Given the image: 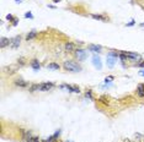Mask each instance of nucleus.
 <instances>
[{"label":"nucleus","mask_w":144,"mask_h":142,"mask_svg":"<svg viewBox=\"0 0 144 142\" xmlns=\"http://www.w3.org/2000/svg\"><path fill=\"white\" fill-rule=\"evenodd\" d=\"M63 68L67 71H70V72H79V71H81V66L76 61H74V60L64 61L63 63Z\"/></svg>","instance_id":"1"},{"label":"nucleus","mask_w":144,"mask_h":142,"mask_svg":"<svg viewBox=\"0 0 144 142\" xmlns=\"http://www.w3.org/2000/svg\"><path fill=\"white\" fill-rule=\"evenodd\" d=\"M20 132H21L22 140H24L25 142H32V139H33V136H32L31 131H29V130H25V129H21V130H20Z\"/></svg>","instance_id":"2"},{"label":"nucleus","mask_w":144,"mask_h":142,"mask_svg":"<svg viewBox=\"0 0 144 142\" xmlns=\"http://www.w3.org/2000/svg\"><path fill=\"white\" fill-rule=\"evenodd\" d=\"M75 56H76V59H78L79 61H84V60L86 59L87 54H86V52H85L84 49L78 48V49H75Z\"/></svg>","instance_id":"3"},{"label":"nucleus","mask_w":144,"mask_h":142,"mask_svg":"<svg viewBox=\"0 0 144 142\" xmlns=\"http://www.w3.org/2000/svg\"><path fill=\"white\" fill-rule=\"evenodd\" d=\"M53 87H54V83H52V82H44V83H41V92L51 91Z\"/></svg>","instance_id":"4"},{"label":"nucleus","mask_w":144,"mask_h":142,"mask_svg":"<svg viewBox=\"0 0 144 142\" xmlns=\"http://www.w3.org/2000/svg\"><path fill=\"white\" fill-rule=\"evenodd\" d=\"M92 64H94V66H95L97 70H101V69H102L101 59H100L97 55H94V56H92Z\"/></svg>","instance_id":"5"},{"label":"nucleus","mask_w":144,"mask_h":142,"mask_svg":"<svg viewBox=\"0 0 144 142\" xmlns=\"http://www.w3.org/2000/svg\"><path fill=\"white\" fill-rule=\"evenodd\" d=\"M60 88H65V89H68L69 92H74V93H80V89H79V87H76V86H70V85H62V86H60Z\"/></svg>","instance_id":"6"},{"label":"nucleus","mask_w":144,"mask_h":142,"mask_svg":"<svg viewBox=\"0 0 144 142\" xmlns=\"http://www.w3.org/2000/svg\"><path fill=\"white\" fill-rule=\"evenodd\" d=\"M127 56V59H131V60H138L141 58V55L138 53H132V52H123Z\"/></svg>","instance_id":"7"},{"label":"nucleus","mask_w":144,"mask_h":142,"mask_svg":"<svg viewBox=\"0 0 144 142\" xmlns=\"http://www.w3.org/2000/svg\"><path fill=\"white\" fill-rule=\"evenodd\" d=\"M20 42H21V37L20 36H16L11 39V43H10V47L11 48H17L20 45Z\"/></svg>","instance_id":"8"},{"label":"nucleus","mask_w":144,"mask_h":142,"mask_svg":"<svg viewBox=\"0 0 144 142\" xmlns=\"http://www.w3.org/2000/svg\"><path fill=\"white\" fill-rule=\"evenodd\" d=\"M59 135H60V130H57V131H56L52 136H49L48 139H46L43 142H56V141H57V139L59 137Z\"/></svg>","instance_id":"9"},{"label":"nucleus","mask_w":144,"mask_h":142,"mask_svg":"<svg viewBox=\"0 0 144 142\" xmlns=\"http://www.w3.org/2000/svg\"><path fill=\"white\" fill-rule=\"evenodd\" d=\"M90 17H92V18H95V20H99V21H102V22H105V21H108V17L106 15H96V14H90Z\"/></svg>","instance_id":"10"},{"label":"nucleus","mask_w":144,"mask_h":142,"mask_svg":"<svg viewBox=\"0 0 144 142\" xmlns=\"http://www.w3.org/2000/svg\"><path fill=\"white\" fill-rule=\"evenodd\" d=\"M87 48L92 53H101V50H102V47L101 45H97V44H90Z\"/></svg>","instance_id":"11"},{"label":"nucleus","mask_w":144,"mask_h":142,"mask_svg":"<svg viewBox=\"0 0 144 142\" xmlns=\"http://www.w3.org/2000/svg\"><path fill=\"white\" fill-rule=\"evenodd\" d=\"M64 48H65V52H67V53H73V52H75V44H74L73 42H67L65 45H64Z\"/></svg>","instance_id":"12"},{"label":"nucleus","mask_w":144,"mask_h":142,"mask_svg":"<svg viewBox=\"0 0 144 142\" xmlns=\"http://www.w3.org/2000/svg\"><path fill=\"white\" fill-rule=\"evenodd\" d=\"M15 86H17V87H21V88H26L27 86H29V83L26 82V81H24V80H21V78H19V80H15Z\"/></svg>","instance_id":"13"},{"label":"nucleus","mask_w":144,"mask_h":142,"mask_svg":"<svg viewBox=\"0 0 144 142\" xmlns=\"http://www.w3.org/2000/svg\"><path fill=\"white\" fill-rule=\"evenodd\" d=\"M116 58H112V56H110V55H107V61H106V64H107V66L110 68V69H112L113 66H115V63H116Z\"/></svg>","instance_id":"14"},{"label":"nucleus","mask_w":144,"mask_h":142,"mask_svg":"<svg viewBox=\"0 0 144 142\" xmlns=\"http://www.w3.org/2000/svg\"><path fill=\"white\" fill-rule=\"evenodd\" d=\"M137 94L142 98L144 97V83H139L137 86Z\"/></svg>","instance_id":"15"},{"label":"nucleus","mask_w":144,"mask_h":142,"mask_svg":"<svg viewBox=\"0 0 144 142\" xmlns=\"http://www.w3.org/2000/svg\"><path fill=\"white\" fill-rule=\"evenodd\" d=\"M10 43H11V39H7V38L2 37L1 38V42H0V47L1 48H5L6 45H10Z\"/></svg>","instance_id":"16"},{"label":"nucleus","mask_w":144,"mask_h":142,"mask_svg":"<svg viewBox=\"0 0 144 142\" xmlns=\"http://www.w3.org/2000/svg\"><path fill=\"white\" fill-rule=\"evenodd\" d=\"M31 66H32V69L35 71H38L41 69V64L38 63V60H36V59H33V60L31 61Z\"/></svg>","instance_id":"17"},{"label":"nucleus","mask_w":144,"mask_h":142,"mask_svg":"<svg viewBox=\"0 0 144 142\" xmlns=\"http://www.w3.org/2000/svg\"><path fill=\"white\" fill-rule=\"evenodd\" d=\"M59 64H57V63H51V64H48L47 65V69H49V70H59Z\"/></svg>","instance_id":"18"},{"label":"nucleus","mask_w":144,"mask_h":142,"mask_svg":"<svg viewBox=\"0 0 144 142\" xmlns=\"http://www.w3.org/2000/svg\"><path fill=\"white\" fill-rule=\"evenodd\" d=\"M37 35H38V32H36V31H31L29 35L26 36V39H27V42H29V40H32L33 38H36Z\"/></svg>","instance_id":"19"},{"label":"nucleus","mask_w":144,"mask_h":142,"mask_svg":"<svg viewBox=\"0 0 144 142\" xmlns=\"http://www.w3.org/2000/svg\"><path fill=\"white\" fill-rule=\"evenodd\" d=\"M30 91L31 92H36V91H41V83H35L32 86H30Z\"/></svg>","instance_id":"20"},{"label":"nucleus","mask_w":144,"mask_h":142,"mask_svg":"<svg viewBox=\"0 0 144 142\" xmlns=\"http://www.w3.org/2000/svg\"><path fill=\"white\" fill-rule=\"evenodd\" d=\"M85 97H86V98H89L90 101H94V97H92V91H90V89H89V91H86V92H85Z\"/></svg>","instance_id":"21"},{"label":"nucleus","mask_w":144,"mask_h":142,"mask_svg":"<svg viewBox=\"0 0 144 142\" xmlns=\"http://www.w3.org/2000/svg\"><path fill=\"white\" fill-rule=\"evenodd\" d=\"M17 65H19V68H20V66H24V65H25V58H22V56L19 58V59H17Z\"/></svg>","instance_id":"22"},{"label":"nucleus","mask_w":144,"mask_h":142,"mask_svg":"<svg viewBox=\"0 0 144 142\" xmlns=\"http://www.w3.org/2000/svg\"><path fill=\"white\" fill-rule=\"evenodd\" d=\"M113 78H115L113 76H108V77H106V78H105V85H107V83L110 85V83L113 81Z\"/></svg>","instance_id":"23"},{"label":"nucleus","mask_w":144,"mask_h":142,"mask_svg":"<svg viewBox=\"0 0 144 142\" xmlns=\"http://www.w3.org/2000/svg\"><path fill=\"white\" fill-rule=\"evenodd\" d=\"M107 55L112 56V58H116V59H117V58H119V54H118V53H116V52H110Z\"/></svg>","instance_id":"24"},{"label":"nucleus","mask_w":144,"mask_h":142,"mask_svg":"<svg viewBox=\"0 0 144 142\" xmlns=\"http://www.w3.org/2000/svg\"><path fill=\"white\" fill-rule=\"evenodd\" d=\"M25 17H26V18H33V15L29 11V12H26V14H25Z\"/></svg>","instance_id":"25"},{"label":"nucleus","mask_w":144,"mask_h":142,"mask_svg":"<svg viewBox=\"0 0 144 142\" xmlns=\"http://www.w3.org/2000/svg\"><path fill=\"white\" fill-rule=\"evenodd\" d=\"M6 18H7V20H9V21H14V20H15V18H14V16H12V15H7V16H6Z\"/></svg>","instance_id":"26"},{"label":"nucleus","mask_w":144,"mask_h":142,"mask_svg":"<svg viewBox=\"0 0 144 142\" xmlns=\"http://www.w3.org/2000/svg\"><path fill=\"white\" fill-rule=\"evenodd\" d=\"M136 66H137V68H144V61H142V63H138V64H136Z\"/></svg>","instance_id":"27"},{"label":"nucleus","mask_w":144,"mask_h":142,"mask_svg":"<svg viewBox=\"0 0 144 142\" xmlns=\"http://www.w3.org/2000/svg\"><path fill=\"white\" fill-rule=\"evenodd\" d=\"M105 99H106V98H105V97H101V98H100V102H102V103H104V104H108V102H106V101H105Z\"/></svg>","instance_id":"28"},{"label":"nucleus","mask_w":144,"mask_h":142,"mask_svg":"<svg viewBox=\"0 0 144 142\" xmlns=\"http://www.w3.org/2000/svg\"><path fill=\"white\" fill-rule=\"evenodd\" d=\"M134 23H136V21H134V20H132V21H131L129 23H127V26H128V27H131V26H133Z\"/></svg>","instance_id":"29"},{"label":"nucleus","mask_w":144,"mask_h":142,"mask_svg":"<svg viewBox=\"0 0 144 142\" xmlns=\"http://www.w3.org/2000/svg\"><path fill=\"white\" fill-rule=\"evenodd\" d=\"M32 142H39V139H38V137H35V136H33V139H32Z\"/></svg>","instance_id":"30"},{"label":"nucleus","mask_w":144,"mask_h":142,"mask_svg":"<svg viewBox=\"0 0 144 142\" xmlns=\"http://www.w3.org/2000/svg\"><path fill=\"white\" fill-rule=\"evenodd\" d=\"M17 21H19V20H17V18H15V20L12 21V25H14V26H16V25H17Z\"/></svg>","instance_id":"31"},{"label":"nucleus","mask_w":144,"mask_h":142,"mask_svg":"<svg viewBox=\"0 0 144 142\" xmlns=\"http://www.w3.org/2000/svg\"><path fill=\"white\" fill-rule=\"evenodd\" d=\"M139 75H141V76H144V70L139 71Z\"/></svg>","instance_id":"32"},{"label":"nucleus","mask_w":144,"mask_h":142,"mask_svg":"<svg viewBox=\"0 0 144 142\" xmlns=\"http://www.w3.org/2000/svg\"><path fill=\"white\" fill-rule=\"evenodd\" d=\"M59 1H62V0H53V2H56V4H58Z\"/></svg>","instance_id":"33"},{"label":"nucleus","mask_w":144,"mask_h":142,"mask_svg":"<svg viewBox=\"0 0 144 142\" xmlns=\"http://www.w3.org/2000/svg\"><path fill=\"white\" fill-rule=\"evenodd\" d=\"M15 1H16V2H21L22 0H15Z\"/></svg>","instance_id":"34"},{"label":"nucleus","mask_w":144,"mask_h":142,"mask_svg":"<svg viewBox=\"0 0 144 142\" xmlns=\"http://www.w3.org/2000/svg\"><path fill=\"white\" fill-rule=\"evenodd\" d=\"M124 142H131L129 140H124Z\"/></svg>","instance_id":"35"},{"label":"nucleus","mask_w":144,"mask_h":142,"mask_svg":"<svg viewBox=\"0 0 144 142\" xmlns=\"http://www.w3.org/2000/svg\"><path fill=\"white\" fill-rule=\"evenodd\" d=\"M141 26H142V27H144V23H142V25H141Z\"/></svg>","instance_id":"36"}]
</instances>
